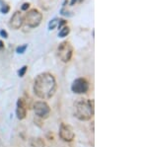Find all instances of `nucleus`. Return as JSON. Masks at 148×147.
Wrapping results in <instances>:
<instances>
[{"label": "nucleus", "mask_w": 148, "mask_h": 147, "mask_svg": "<svg viewBox=\"0 0 148 147\" xmlns=\"http://www.w3.org/2000/svg\"><path fill=\"white\" fill-rule=\"evenodd\" d=\"M0 35H1L3 38H5V39H6L7 37H8V35H7L6 31H4V30H1V31H0Z\"/></svg>", "instance_id": "17"}, {"label": "nucleus", "mask_w": 148, "mask_h": 147, "mask_svg": "<svg viewBox=\"0 0 148 147\" xmlns=\"http://www.w3.org/2000/svg\"><path fill=\"white\" fill-rule=\"evenodd\" d=\"M30 145L32 147H45V142L42 138H32Z\"/></svg>", "instance_id": "10"}, {"label": "nucleus", "mask_w": 148, "mask_h": 147, "mask_svg": "<svg viewBox=\"0 0 148 147\" xmlns=\"http://www.w3.org/2000/svg\"><path fill=\"white\" fill-rule=\"evenodd\" d=\"M27 66H23V67L22 68H21V69L20 70H19V72H18V74H19V76H20V77H23L24 76V75H25V73H26V71H27Z\"/></svg>", "instance_id": "14"}, {"label": "nucleus", "mask_w": 148, "mask_h": 147, "mask_svg": "<svg viewBox=\"0 0 148 147\" xmlns=\"http://www.w3.org/2000/svg\"><path fill=\"white\" fill-rule=\"evenodd\" d=\"M69 32H70V29L67 27V26H64L60 29L58 33V37L59 38H64V37H67V35L69 34Z\"/></svg>", "instance_id": "11"}, {"label": "nucleus", "mask_w": 148, "mask_h": 147, "mask_svg": "<svg viewBox=\"0 0 148 147\" xmlns=\"http://www.w3.org/2000/svg\"><path fill=\"white\" fill-rule=\"evenodd\" d=\"M74 116L80 120H89L94 116V101L78 99L74 103Z\"/></svg>", "instance_id": "2"}, {"label": "nucleus", "mask_w": 148, "mask_h": 147, "mask_svg": "<svg viewBox=\"0 0 148 147\" xmlns=\"http://www.w3.org/2000/svg\"><path fill=\"white\" fill-rule=\"evenodd\" d=\"M79 1H80V2H82V1H83V0H79Z\"/></svg>", "instance_id": "19"}, {"label": "nucleus", "mask_w": 148, "mask_h": 147, "mask_svg": "<svg viewBox=\"0 0 148 147\" xmlns=\"http://www.w3.org/2000/svg\"><path fill=\"white\" fill-rule=\"evenodd\" d=\"M59 136L63 141L70 142L74 139L75 134H74V131L70 125L66 124H61L60 127H59Z\"/></svg>", "instance_id": "7"}, {"label": "nucleus", "mask_w": 148, "mask_h": 147, "mask_svg": "<svg viewBox=\"0 0 148 147\" xmlns=\"http://www.w3.org/2000/svg\"><path fill=\"white\" fill-rule=\"evenodd\" d=\"M4 47V44H3V42H2L1 41H0V49H3Z\"/></svg>", "instance_id": "18"}, {"label": "nucleus", "mask_w": 148, "mask_h": 147, "mask_svg": "<svg viewBox=\"0 0 148 147\" xmlns=\"http://www.w3.org/2000/svg\"><path fill=\"white\" fill-rule=\"evenodd\" d=\"M29 7H30V4H29V3H24L22 5V10L23 11H27Z\"/></svg>", "instance_id": "16"}, {"label": "nucleus", "mask_w": 148, "mask_h": 147, "mask_svg": "<svg viewBox=\"0 0 148 147\" xmlns=\"http://www.w3.org/2000/svg\"><path fill=\"white\" fill-rule=\"evenodd\" d=\"M9 9H10V8H9V6H8V5H6V4H3L0 10H1V12H2L3 14H6L7 12L9 11Z\"/></svg>", "instance_id": "15"}, {"label": "nucleus", "mask_w": 148, "mask_h": 147, "mask_svg": "<svg viewBox=\"0 0 148 147\" xmlns=\"http://www.w3.org/2000/svg\"><path fill=\"white\" fill-rule=\"evenodd\" d=\"M24 24V17L20 11H16L15 13L12 15L10 19V22H9V26L13 30H18L22 27Z\"/></svg>", "instance_id": "8"}, {"label": "nucleus", "mask_w": 148, "mask_h": 147, "mask_svg": "<svg viewBox=\"0 0 148 147\" xmlns=\"http://www.w3.org/2000/svg\"><path fill=\"white\" fill-rule=\"evenodd\" d=\"M34 112L36 115L40 118H49L51 113V109L46 102H36L34 105Z\"/></svg>", "instance_id": "6"}, {"label": "nucleus", "mask_w": 148, "mask_h": 147, "mask_svg": "<svg viewBox=\"0 0 148 147\" xmlns=\"http://www.w3.org/2000/svg\"><path fill=\"white\" fill-rule=\"evenodd\" d=\"M71 90L75 94H85L89 90V83L84 78H77L71 85Z\"/></svg>", "instance_id": "5"}, {"label": "nucleus", "mask_w": 148, "mask_h": 147, "mask_svg": "<svg viewBox=\"0 0 148 147\" xmlns=\"http://www.w3.org/2000/svg\"><path fill=\"white\" fill-rule=\"evenodd\" d=\"M57 24H58V20H57V19H53V20H52L51 22L49 23V30H53L54 27H56Z\"/></svg>", "instance_id": "13"}, {"label": "nucleus", "mask_w": 148, "mask_h": 147, "mask_svg": "<svg viewBox=\"0 0 148 147\" xmlns=\"http://www.w3.org/2000/svg\"><path fill=\"white\" fill-rule=\"evenodd\" d=\"M56 81L51 73H42L38 75L34 83V92L42 100L51 99L56 93Z\"/></svg>", "instance_id": "1"}, {"label": "nucleus", "mask_w": 148, "mask_h": 147, "mask_svg": "<svg viewBox=\"0 0 148 147\" xmlns=\"http://www.w3.org/2000/svg\"><path fill=\"white\" fill-rule=\"evenodd\" d=\"M42 20V14L38 9H31L26 13L24 17V23L30 28H36L40 25Z\"/></svg>", "instance_id": "3"}, {"label": "nucleus", "mask_w": 148, "mask_h": 147, "mask_svg": "<svg viewBox=\"0 0 148 147\" xmlns=\"http://www.w3.org/2000/svg\"><path fill=\"white\" fill-rule=\"evenodd\" d=\"M27 47H28L27 44H23V46H18L17 47V53H24L26 49H27Z\"/></svg>", "instance_id": "12"}, {"label": "nucleus", "mask_w": 148, "mask_h": 147, "mask_svg": "<svg viewBox=\"0 0 148 147\" xmlns=\"http://www.w3.org/2000/svg\"><path fill=\"white\" fill-rule=\"evenodd\" d=\"M73 49L69 42H62L57 47V55L62 62H68L72 57Z\"/></svg>", "instance_id": "4"}, {"label": "nucleus", "mask_w": 148, "mask_h": 147, "mask_svg": "<svg viewBox=\"0 0 148 147\" xmlns=\"http://www.w3.org/2000/svg\"><path fill=\"white\" fill-rule=\"evenodd\" d=\"M16 113H17V118H19V120H23V118H26V113H27V107H26L25 100L22 98L18 99Z\"/></svg>", "instance_id": "9"}]
</instances>
